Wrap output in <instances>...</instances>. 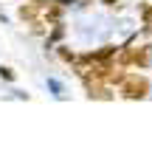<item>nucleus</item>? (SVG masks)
<instances>
[{"label":"nucleus","mask_w":152,"mask_h":152,"mask_svg":"<svg viewBox=\"0 0 152 152\" xmlns=\"http://www.w3.org/2000/svg\"><path fill=\"white\" fill-rule=\"evenodd\" d=\"M124 93H127L130 99L144 96V93H147V82H144V79H138V76H130V79L124 82Z\"/></svg>","instance_id":"obj_1"}]
</instances>
